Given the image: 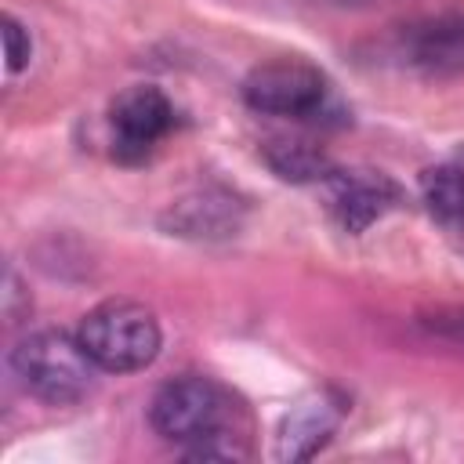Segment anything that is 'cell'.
Masks as SVG:
<instances>
[{"instance_id": "52a82bcc", "label": "cell", "mask_w": 464, "mask_h": 464, "mask_svg": "<svg viewBox=\"0 0 464 464\" xmlns=\"http://www.w3.org/2000/svg\"><path fill=\"white\" fill-rule=\"evenodd\" d=\"M323 185L334 221L352 236L366 232L399 203V185L381 170H330Z\"/></svg>"}, {"instance_id": "8fae6325", "label": "cell", "mask_w": 464, "mask_h": 464, "mask_svg": "<svg viewBox=\"0 0 464 464\" xmlns=\"http://www.w3.org/2000/svg\"><path fill=\"white\" fill-rule=\"evenodd\" d=\"M420 199L442 225H464V167L439 163L420 170Z\"/></svg>"}, {"instance_id": "3957f363", "label": "cell", "mask_w": 464, "mask_h": 464, "mask_svg": "<svg viewBox=\"0 0 464 464\" xmlns=\"http://www.w3.org/2000/svg\"><path fill=\"white\" fill-rule=\"evenodd\" d=\"M149 424L160 439L174 446H192L218 431H243L236 399L210 377H174L156 388L149 402Z\"/></svg>"}, {"instance_id": "7a4b0ae2", "label": "cell", "mask_w": 464, "mask_h": 464, "mask_svg": "<svg viewBox=\"0 0 464 464\" xmlns=\"http://www.w3.org/2000/svg\"><path fill=\"white\" fill-rule=\"evenodd\" d=\"M76 337L83 352L94 359V366L109 373L145 370L160 355V341H163L152 308L127 301V297H109L94 304L80 319Z\"/></svg>"}, {"instance_id": "ba28073f", "label": "cell", "mask_w": 464, "mask_h": 464, "mask_svg": "<svg viewBox=\"0 0 464 464\" xmlns=\"http://www.w3.org/2000/svg\"><path fill=\"white\" fill-rule=\"evenodd\" d=\"M163 225L178 236H196V239L199 236H207V239L210 236H228L239 225V207L225 192H196V196L178 199L167 210Z\"/></svg>"}, {"instance_id": "277c9868", "label": "cell", "mask_w": 464, "mask_h": 464, "mask_svg": "<svg viewBox=\"0 0 464 464\" xmlns=\"http://www.w3.org/2000/svg\"><path fill=\"white\" fill-rule=\"evenodd\" d=\"M326 94H330L326 76L301 58L265 62L250 69L243 80V102L265 116H290V120L315 116L326 105Z\"/></svg>"}, {"instance_id": "30bf717a", "label": "cell", "mask_w": 464, "mask_h": 464, "mask_svg": "<svg viewBox=\"0 0 464 464\" xmlns=\"http://www.w3.org/2000/svg\"><path fill=\"white\" fill-rule=\"evenodd\" d=\"M261 156L283 181H326V174L334 170L330 156L304 138H268L261 145Z\"/></svg>"}, {"instance_id": "4fadbf2b", "label": "cell", "mask_w": 464, "mask_h": 464, "mask_svg": "<svg viewBox=\"0 0 464 464\" xmlns=\"http://www.w3.org/2000/svg\"><path fill=\"white\" fill-rule=\"evenodd\" d=\"M428 330L442 334V337H453V341H464V308H453V312H431L424 319Z\"/></svg>"}, {"instance_id": "5b68a950", "label": "cell", "mask_w": 464, "mask_h": 464, "mask_svg": "<svg viewBox=\"0 0 464 464\" xmlns=\"http://www.w3.org/2000/svg\"><path fill=\"white\" fill-rule=\"evenodd\" d=\"M174 105L170 98L152 83H134L116 94L109 105V127H112V152L120 160H145L149 149L170 130Z\"/></svg>"}, {"instance_id": "7c38bea8", "label": "cell", "mask_w": 464, "mask_h": 464, "mask_svg": "<svg viewBox=\"0 0 464 464\" xmlns=\"http://www.w3.org/2000/svg\"><path fill=\"white\" fill-rule=\"evenodd\" d=\"M0 33H4V58H7V72H22L29 65V54H33V40H29V29L14 18V14H4L0 18Z\"/></svg>"}, {"instance_id": "6da1fadb", "label": "cell", "mask_w": 464, "mask_h": 464, "mask_svg": "<svg viewBox=\"0 0 464 464\" xmlns=\"http://www.w3.org/2000/svg\"><path fill=\"white\" fill-rule=\"evenodd\" d=\"M11 370L18 384L47 402V406H72L94 388V359L83 352L76 334L65 330H36L25 334L11 348Z\"/></svg>"}, {"instance_id": "8992f818", "label": "cell", "mask_w": 464, "mask_h": 464, "mask_svg": "<svg viewBox=\"0 0 464 464\" xmlns=\"http://www.w3.org/2000/svg\"><path fill=\"white\" fill-rule=\"evenodd\" d=\"M341 417H344V399L334 388H312V392H304L279 417L272 457L276 460H290V464L315 457L330 442V435L337 431Z\"/></svg>"}, {"instance_id": "9c48e42d", "label": "cell", "mask_w": 464, "mask_h": 464, "mask_svg": "<svg viewBox=\"0 0 464 464\" xmlns=\"http://www.w3.org/2000/svg\"><path fill=\"white\" fill-rule=\"evenodd\" d=\"M410 54L424 69H460L464 65V14L439 18L410 33Z\"/></svg>"}]
</instances>
